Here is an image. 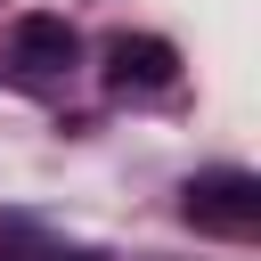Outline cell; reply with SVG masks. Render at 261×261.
Segmentation results:
<instances>
[{"label": "cell", "mask_w": 261, "mask_h": 261, "mask_svg": "<svg viewBox=\"0 0 261 261\" xmlns=\"http://www.w3.org/2000/svg\"><path fill=\"white\" fill-rule=\"evenodd\" d=\"M179 212L204 237H253L261 228V179L253 171H196L179 188Z\"/></svg>", "instance_id": "6da1fadb"}, {"label": "cell", "mask_w": 261, "mask_h": 261, "mask_svg": "<svg viewBox=\"0 0 261 261\" xmlns=\"http://www.w3.org/2000/svg\"><path fill=\"white\" fill-rule=\"evenodd\" d=\"M8 57H16L24 73H65V65L82 57V33H73V16H57V8H24V16L8 24Z\"/></svg>", "instance_id": "7a4b0ae2"}, {"label": "cell", "mask_w": 261, "mask_h": 261, "mask_svg": "<svg viewBox=\"0 0 261 261\" xmlns=\"http://www.w3.org/2000/svg\"><path fill=\"white\" fill-rule=\"evenodd\" d=\"M106 82L114 90H171L179 82V49L163 33H114L106 41Z\"/></svg>", "instance_id": "3957f363"}, {"label": "cell", "mask_w": 261, "mask_h": 261, "mask_svg": "<svg viewBox=\"0 0 261 261\" xmlns=\"http://www.w3.org/2000/svg\"><path fill=\"white\" fill-rule=\"evenodd\" d=\"M49 261H90V253H49Z\"/></svg>", "instance_id": "277c9868"}]
</instances>
